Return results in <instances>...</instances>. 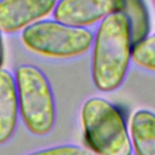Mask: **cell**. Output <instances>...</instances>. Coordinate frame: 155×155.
<instances>
[{
    "label": "cell",
    "mask_w": 155,
    "mask_h": 155,
    "mask_svg": "<svg viewBox=\"0 0 155 155\" xmlns=\"http://www.w3.org/2000/svg\"><path fill=\"white\" fill-rule=\"evenodd\" d=\"M92 48L91 74L94 86L102 92L117 90L127 75L133 48L130 24L122 12L99 23Z\"/></svg>",
    "instance_id": "obj_1"
},
{
    "label": "cell",
    "mask_w": 155,
    "mask_h": 155,
    "mask_svg": "<svg viewBox=\"0 0 155 155\" xmlns=\"http://www.w3.org/2000/svg\"><path fill=\"white\" fill-rule=\"evenodd\" d=\"M87 145L97 155H132L130 131L120 109L101 97L87 99L81 108Z\"/></svg>",
    "instance_id": "obj_2"
},
{
    "label": "cell",
    "mask_w": 155,
    "mask_h": 155,
    "mask_svg": "<svg viewBox=\"0 0 155 155\" xmlns=\"http://www.w3.org/2000/svg\"><path fill=\"white\" fill-rule=\"evenodd\" d=\"M21 117L27 130L35 136L51 132L56 122V104L51 85L36 67L23 64L15 75Z\"/></svg>",
    "instance_id": "obj_3"
},
{
    "label": "cell",
    "mask_w": 155,
    "mask_h": 155,
    "mask_svg": "<svg viewBox=\"0 0 155 155\" xmlns=\"http://www.w3.org/2000/svg\"><path fill=\"white\" fill-rule=\"evenodd\" d=\"M94 35L87 28H78L57 21L42 19L25 28L21 39L31 52L48 58H75L85 54Z\"/></svg>",
    "instance_id": "obj_4"
},
{
    "label": "cell",
    "mask_w": 155,
    "mask_h": 155,
    "mask_svg": "<svg viewBox=\"0 0 155 155\" xmlns=\"http://www.w3.org/2000/svg\"><path fill=\"white\" fill-rule=\"evenodd\" d=\"M122 10L124 0H58L53 17L67 25L87 28Z\"/></svg>",
    "instance_id": "obj_5"
},
{
    "label": "cell",
    "mask_w": 155,
    "mask_h": 155,
    "mask_svg": "<svg viewBox=\"0 0 155 155\" xmlns=\"http://www.w3.org/2000/svg\"><path fill=\"white\" fill-rule=\"evenodd\" d=\"M58 0H0V31L13 34L42 21Z\"/></svg>",
    "instance_id": "obj_6"
},
{
    "label": "cell",
    "mask_w": 155,
    "mask_h": 155,
    "mask_svg": "<svg viewBox=\"0 0 155 155\" xmlns=\"http://www.w3.org/2000/svg\"><path fill=\"white\" fill-rule=\"evenodd\" d=\"M19 107L15 76L5 69H0V145L12 137L17 121Z\"/></svg>",
    "instance_id": "obj_7"
},
{
    "label": "cell",
    "mask_w": 155,
    "mask_h": 155,
    "mask_svg": "<svg viewBox=\"0 0 155 155\" xmlns=\"http://www.w3.org/2000/svg\"><path fill=\"white\" fill-rule=\"evenodd\" d=\"M128 131L136 155H155V113L148 109L136 110Z\"/></svg>",
    "instance_id": "obj_8"
},
{
    "label": "cell",
    "mask_w": 155,
    "mask_h": 155,
    "mask_svg": "<svg viewBox=\"0 0 155 155\" xmlns=\"http://www.w3.org/2000/svg\"><path fill=\"white\" fill-rule=\"evenodd\" d=\"M122 13L128 21L133 45L149 35L150 18L144 0H124Z\"/></svg>",
    "instance_id": "obj_9"
},
{
    "label": "cell",
    "mask_w": 155,
    "mask_h": 155,
    "mask_svg": "<svg viewBox=\"0 0 155 155\" xmlns=\"http://www.w3.org/2000/svg\"><path fill=\"white\" fill-rule=\"evenodd\" d=\"M132 61L145 70L155 71V34L148 35L133 45Z\"/></svg>",
    "instance_id": "obj_10"
},
{
    "label": "cell",
    "mask_w": 155,
    "mask_h": 155,
    "mask_svg": "<svg viewBox=\"0 0 155 155\" xmlns=\"http://www.w3.org/2000/svg\"><path fill=\"white\" fill-rule=\"evenodd\" d=\"M27 155H93L86 149L74 145V144H64V145H57L38 151H33Z\"/></svg>",
    "instance_id": "obj_11"
},
{
    "label": "cell",
    "mask_w": 155,
    "mask_h": 155,
    "mask_svg": "<svg viewBox=\"0 0 155 155\" xmlns=\"http://www.w3.org/2000/svg\"><path fill=\"white\" fill-rule=\"evenodd\" d=\"M4 58H5V53H4V42H2V36H1V31H0V69H2V64H4Z\"/></svg>",
    "instance_id": "obj_12"
},
{
    "label": "cell",
    "mask_w": 155,
    "mask_h": 155,
    "mask_svg": "<svg viewBox=\"0 0 155 155\" xmlns=\"http://www.w3.org/2000/svg\"><path fill=\"white\" fill-rule=\"evenodd\" d=\"M151 2H153V5H154V8H155V0H151Z\"/></svg>",
    "instance_id": "obj_13"
}]
</instances>
